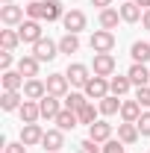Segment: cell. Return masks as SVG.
Returning <instances> with one entry per match:
<instances>
[{
    "label": "cell",
    "instance_id": "39",
    "mask_svg": "<svg viewBox=\"0 0 150 153\" xmlns=\"http://www.w3.org/2000/svg\"><path fill=\"white\" fill-rule=\"evenodd\" d=\"M6 153H27V144L24 141H12V144H6Z\"/></svg>",
    "mask_w": 150,
    "mask_h": 153
},
{
    "label": "cell",
    "instance_id": "27",
    "mask_svg": "<svg viewBox=\"0 0 150 153\" xmlns=\"http://www.w3.org/2000/svg\"><path fill=\"white\" fill-rule=\"evenodd\" d=\"M62 18H65L62 3H59V0H44V21L50 24V21H62Z\"/></svg>",
    "mask_w": 150,
    "mask_h": 153
},
{
    "label": "cell",
    "instance_id": "17",
    "mask_svg": "<svg viewBox=\"0 0 150 153\" xmlns=\"http://www.w3.org/2000/svg\"><path fill=\"white\" fill-rule=\"evenodd\" d=\"M127 76H130L132 85H150V71H147V65H138V62H132V68L127 71Z\"/></svg>",
    "mask_w": 150,
    "mask_h": 153
},
{
    "label": "cell",
    "instance_id": "28",
    "mask_svg": "<svg viewBox=\"0 0 150 153\" xmlns=\"http://www.w3.org/2000/svg\"><path fill=\"white\" fill-rule=\"evenodd\" d=\"M79 50V36L76 33H65L59 38V53H76Z\"/></svg>",
    "mask_w": 150,
    "mask_h": 153
},
{
    "label": "cell",
    "instance_id": "30",
    "mask_svg": "<svg viewBox=\"0 0 150 153\" xmlns=\"http://www.w3.org/2000/svg\"><path fill=\"white\" fill-rule=\"evenodd\" d=\"M18 41H21V36L15 30H0V44H3V50H15Z\"/></svg>",
    "mask_w": 150,
    "mask_h": 153
},
{
    "label": "cell",
    "instance_id": "44",
    "mask_svg": "<svg viewBox=\"0 0 150 153\" xmlns=\"http://www.w3.org/2000/svg\"><path fill=\"white\" fill-rule=\"evenodd\" d=\"M53 153H62V150H53Z\"/></svg>",
    "mask_w": 150,
    "mask_h": 153
},
{
    "label": "cell",
    "instance_id": "22",
    "mask_svg": "<svg viewBox=\"0 0 150 153\" xmlns=\"http://www.w3.org/2000/svg\"><path fill=\"white\" fill-rule=\"evenodd\" d=\"M121 103H124V100H118L115 94H106L100 103H97V109H100L103 118H109V115H118V112H121Z\"/></svg>",
    "mask_w": 150,
    "mask_h": 153
},
{
    "label": "cell",
    "instance_id": "11",
    "mask_svg": "<svg viewBox=\"0 0 150 153\" xmlns=\"http://www.w3.org/2000/svg\"><path fill=\"white\" fill-rule=\"evenodd\" d=\"M41 138H44V130H41L38 124H24V127H21V141H24L27 147L41 144Z\"/></svg>",
    "mask_w": 150,
    "mask_h": 153
},
{
    "label": "cell",
    "instance_id": "19",
    "mask_svg": "<svg viewBox=\"0 0 150 153\" xmlns=\"http://www.w3.org/2000/svg\"><path fill=\"white\" fill-rule=\"evenodd\" d=\"M121 118H124L127 124H135V121L141 118V103H138V100H124V103H121Z\"/></svg>",
    "mask_w": 150,
    "mask_h": 153
},
{
    "label": "cell",
    "instance_id": "2",
    "mask_svg": "<svg viewBox=\"0 0 150 153\" xmlns=\"http://www.w3.org/2000/svg\"><path fill=\"white\" fill-rule=\"evenodd\" d=\"M82 94L91 97V100H103V97L109 94V79H106V76H91V79L85 82Z\"/></svg>",
    "mask_w": 150,
    "mask_h": 153
},
{
    "label": "cell",
    "instance_id": "31",
    "mask_svg": "<svg viewBox=\"0 0 150 153\" xmlns=\"http://www.w3.org/2000/svg\"><path fill=\"white\" fill-rule=\"evenodd\" d=\"M85 103H88V100H85V94H79V91H71V94H65V109H74V112H79Z\"/></svg>",
    "mask_w": 150,
    "mask_h": 153
},
{
    "label": "cell",
    "instance_id": "35",
    "mask_svg": "<svg viewBox=\"0 0 150 153\" xmlns=\"http://www.w3.org/2000/svg\"><path fill=\"white\" fill-rule=\"evenodd\" d=\"M103 153H124V141L121 138H109L103 144Z\"/></svg>",
    "mask_w": 150,
    "mask_h": 153
},
{
    "label": "cell",
    "instance_id": "18",
    "mask_svg": "<svg viewBox=\"0 0 150 153\" xmlns=\"http://www.w3.org/2000/svg\"><path fill=\"white\" fill-rule=\"evenodd\" d=\"M24 100H27L24 91H3V94H0V106H3L6 112H15V109H21Z\"/></svg>",
    "mask_w": 150,
    "mask_h": 153
},
{
    "label": "cell",
    "instance_id": "15",
    "mask_svg": "<svg viewBox=\"0 0 150 153\" xmlns=\"http://www.w3.org/2000/svg\"><path fill=\"white\" fill-rule=\"evenodd\" d=\"M118 12H121V21H127V24H135V21H141V15H144L135 0H124L118 6Z\"/></svg>",
    "mask_w": 150,
    "mask_h": 153
},
{
    "label": "cell",
    "instance_id": "24",
    "mask_svg": "<svg viewBox=\"0 0 150 153\" xmlns=\"http://www.w3.org/2000/svg\"><path fill=\"white\" fill-rule=\"evenodd\" d=\"M21 88H24L21 71H3V91H21Z\"/></svg>",
    "mask_w": 150,
    "mask_h": 153
},
{
    "label": "cell",
    "instance_id": "37",
    "mask_svg": "<svg viewBox=\"0 0 150 153\" xmlns=\"http://www.w3.org/2000/svg\"><path fill=\"white\" fill-rule=\"evenodd\" d=\"M135 100H138L141 106H150V85H138V91H135Z\"/></svg>",
    "mask_w": 150,
    "mask_h": 153
},
{
    "label": "cell",
    "instance_id": "25",
    "mask_svg": "<svg viewBox=\"0 0 150 153\" xmlns=\"http://www.w3.org/2000/svg\"><path fill=\"white\" fill-rule=\"evenodd\" d=\"M100 30H115V27H118V21H121V12H118V9H112V6H109V9H100Z\"/></svg>",
    "mask_w": 150,
    "mask_h": 153
},
{
    "label": "cell",
    "instance_id": "20",
    "mask_svg": "<svg viewBox=\"0 0 150 153\" xmlns=\"http://www.w3.org/2000/svg\"><path fill=\"white\" fill-rule=\"evenodd\" d=\"M76 124H79V115H76L74 109H62V112L56 115V127L62 130V133H68V130H74Z\"/></svg>",
    "mask_w": 150,
    "mask_h": 153
},
{
    "label": "cell",
    "instance_id": "12",
    "mask_svg": "<svg viewBox=\"0 0 150 153\" xmlns=\"http://www.w3.org/2000/svg\"><path fill=\"white\" fill-rule=\"evenodd\" d=\"M68 76L65 74H50L47 76V94H53V97H65L68 94Z\"/></svg>",
    "mask_w": 150,
    "mask_h": 153
},
{
    "label": "cell",
    "instance_id": "32",
    "mask_svg": "<svg viewBox=\"0 0 150 153\" xmlns=\"http://www.w3.org/2000/svg\"><path fill=\"white\" fill-rule=\"evenodd\" d=\"M97 112H100V109H94V103H85V106H82V109H79V124H88V127H91L94 121H97Z\"/></svg>",
    "mask_w": 150,
    "mask_h": 153
},
{
    "label": "cell",
    "instance_id": "9",
    "mask_svg": "<svg viewBox=\"0 0 150 153\" xmlns=\"http://www.w3.org/2000/svg\"><path fill=\"white\" fill-rule=\"evenodd\" d=\"M65 76H68V82H71V85H79V88H85V82L91 79V76H88V68H85V65H79V62L68 65Z\"/></svg>",
    "mask_w": 150,
    "mask_h": 153
},
{
    "label": "cell",
    "instance_id": "8",
    "mask_svg": "<svg viewBox=\"0 0 150 153\" xmlns=\"http://www.w3.org/2000/svg\"><path fill=\"white\" fill-rule=\"evenodd\" d=\"M62 24H65V30L68 33H82L85 30V12H79V9H71V12H65V18H62Z\"/></svg>",
    "mask_w": 150,
    "mask_h": 153
},
{
    "label": "cell",
    "instance_id": "16",
    "mask_svg": "<svg viewBox=\"0 0 150 153\" xmlns=\"http://www.w3.org/2000/svg\"><path fill=\"white\" fill-rule=\"evenodd\" d=\"M18 112H21V121L24 124H36L38 118H41V106H38V100H24Z\"/></svg>",
    "mask_w": 150,
    "mask_h": 153
},
{
    "label": "cell",
    "instance_id": "34",
    "mask_svg": "<svg viewBox=\"0 0 150 153\" xmlns=\"http://www.w3.org/2000/svg\"><path fill=\"white\" fill-rule=\"evenodd\" d=\"M76 147H79L76 153H103V150H100V144H97L94 138H85V141H79Z\"/></svg>",
    "mask_w": 150,
    "mask_h": 153
},
{
    "label": "cell",
    "instance_id": "6",
    "mask_svg": "<svg viewBox=\"0 0 150 153\" xmlns=\"http://www.w3.org/2000/svg\"><path fill=\"white\" fill-rule=\"evenodd\" d=\"M38 106H41V118H47V121H56V115L65 109V106H62V100L53 97V94H44L41 100H38Z\"/></svg>",
    "mask_w": 150,
    "mask_h": 153
},
{
    "label": "cell",
    "instance_id": "13",
    "mask_svg": "<svg viewBox=\"0 0 150 153\" xmlns=\"http://www.w3.org/2000/svg\"><path fill=\"white\" fill-rule=\"evenodd\" d=\"M41 147H44V150L47 153H53V150H62V147H65V133H62V130H47V133H44V138H41Z\"/></svg>",
    "mask_w": 150,
    "mask_h": 153
},
{
    "label": "cell",
    "instance_id": "42",
    "mask_svg": "<svg viewBox=\"0 0 150 153\" xmlns=\"http://www.w3.org/2000/svg\"><path fill=\"white\" fill-rule=\"evenodd\" d=\"M135 3H138L141 9H150V0H135Z\"/></svg>",
    "mask_w": 150,
    "mask_h": 153
},
{
    "label": "cell",
    "instance_id": "4",
    "mask_svg": "<svg viewBox=\"0 0 150 153\" xmlns=\"http://www.w3.org/2000/svg\"><path fill=\"white\" fill-rule=\"evenodd\" d=\"M18 36H21V41H27V44H36V41H41V24L38 21H33V18H27L24 24H18Z\"/></svg>",
    "mask_w": 150,
    "mask_h": 153
},
{
    "label": "cell",
    "instance_id": "1",
    "mask_svg": "<svg viewBox=\"0 0 150 153\" xmlns=\"http://www.w3.org/2000/svg\"><path fill=\"white\" fill-rule=\"evenodd\" d=\"M33 56H36L38 62H53V59L59 56V41H50V38L36 41V44H33Z\"/></svg>",
    "mask_w": 150,
    "mask_h": 153
},
{
    "label": "cell",
    "instance_id": "38",
    "mask_svg": "<svg viewBox=\"0 0 150 153\" xmlns=\"http://www.w3.org/2000/svg\"><path fill=\"white\" fill-rule=\"evenodd\" d=\"M12 62H15V59H12V50H3V53H0V68H3V71H12Z\"/></svg>",
    "mask_w": 150,
    "mask_h": 153
},
{
    "label": "cell",
    "instance_id": "7",
    "mask_svg": "<svg viewBox=\"0 0 150 153\" xmlns=\"http://www.w3.org/2000/svg\"><path fill=\"white\" fill-rule=\"evenodd\" d=\"M115 74V56L112 53H94V76H112Z\"/></svg>",
    "mask_w": 150,
    "mask_h": 153
},
{
    "label": "cell",
    "instance_id": "29",
    "mask_svg": "<svg viewBox=\"0 0 150 153\" xmlns=\"http://www.w3.org/2000/svg\"><path fill=\"white\" fill-rule=\"evenodd\" d=\"M130 76H112V79H109V91H112L115 97H124L127 94V91H130Z\"/></svg>",
    "mask_w": 150,
    "mask_h": 153
},
{
    "label": "cell",
    "instance_id": "33",
    "mask_svg": "<svg viewBox=\"0 0 150 153\" xmlns=\"http://www.w3.org/2000/svg\"><path fill=\"white\" fill-rule=\"evenodd\" d=\"M27 18H33V21H41V18H44V0H30V6H27Z\"/></svg>",
    "mask_w": 150,
    "mask_h": 153
},
{
    "label": "cell",
    "instance_id": "23",
    "mask_svg": "<svg viewBox=\"0 0 150 153\" xmlns=\"http://www.w3.org/2000/svg\"><path fill=\"white\" fill-rule=\"evenodd\" d=\"M130 56H132V62H138V65H147L150 62V41H135L130 47Z\"/></svg>",
    "mask_w": 150,
    "mask_h": 153
},
{
    "label": "cell",
    "instance_id": "14",
    "mask_svg": "<svg viewBox=\"0 0 150 153\" xmlns=\"http://www.w3.org/2000/svg\"><path fill=\"white\" fill-rule=\"evenodd\" d=\"M88 138H94L97 144H106V141L112 138V124H106V121H94L91 127H88Z\"/></svg>",
    "mask_w": 150,
    "mask_h": 153
},
{
    "label": "cell",
    "instance_id": "36",
    "mask_svg": "<svg viewBox=\"0 0 150 153\" xmlns=\"http://www.w3.org/2000/svg\"><path fill=\"white\" fill-rule=\"evenodd\" d=\"M135 127H138L141 135H150V112H141V118L135 121Z\"/></svg>",
    "mask_w": 150,
    "mask_h": 153
},
{
    "label": "cell",
    "instance_id": "26",
    "mask_svg": "<svg viewBox=\"0 0 150 153\" xmlns=\"http://www.w3.org/2000/svg\"><path fill=\"white\" fill-rule=\"evenodd\" d=\"M138 127H135V124H127V121H124V124H118V138H121V141H124V144H135V141H138Z\"/></svg>",
    "mask_w": 150,
    "mask_h": 153
},
{
    "label": "cell",
    "instance_id": "40",
    "mask_svg": "<svg viewBox=\"0 0 150 153\" xmlns=\"http://www.w3.org/2000/svg\"><path fill=\"white\" fill-rule=\"evenodd\" d=\"M141 24H144V30H150V9H144V15H141Z\"/></svg>",
    "mask_w": 150,
    "mask_h": 153
},
{
    "label": "cell",
    "instance_id": "3",
    "mask_svg": "<svg viewBox=\"0 0 150 153\" xmlns=\"http://www.w3.org/2000/svg\"><path fill=\"white\" fill-rule=\"evenodd\" d=\"M91 50L94 53H112V47H115V36H112V30H97L91 36Z\"/></svg>",
    "mask_w": 150,
    "mask_h": 153
},
{
    "label": "cell",
    "instance_id": "41",
    "mask_svg": "<svg viewBox=\"0 0 150 153\" xmlns=\"http://www.w3.org/2000/svg\"><path fill=\"white\" fill-rule=\"evenodd\" d=\"M94 6H100V9H109V6H112V0H91Z\"/></svg>",
    "mask_w": 150,
    "mask_h": 153
},
{
    "label": "cell",
    "instance_id": "43",
    "mask_svg": "<svg viewBox=\"0 0 150 153\" xmlns=\"http://www.w3.org/2000/svg\"><path fill=\"white\" fill-rule=\"evenodd\" d=\"M3 3H12V0H3Z\"/></svg>",
    "mask_w": 150,
    "mask_h": 153
},
{
    "label": "cell",
    "instance_id": "21",
    "mask_svg": "<svg viewBox=\"0 0 150 153\" xmlns=\"http://www.w3.org/2000/svg\"><path fill=\"white\" fill-rule=\"evenodd\" d=\"M38 62L36 56H21L18 59V71H21V76H27V79H33V76H38Z\"/></svg>",
    "mask_w": 150,
    "mask_h": 153
},
{
    "label": "cell",
    "instance_id": "10",
    "mask_svg": "<svg viewBox=\"0 0 150 153\" xmlns=\"http://www.w3.org/2000/svg\"><path fill=\"white\" fill-rule=\"evenodd\" d=\"M21 91H24L27 100H41V97L47 94V82H41L38 76H33V79H27V82H24V88H21Z\"/></svg>",
    "mask_w": 150,
    "mask_h": 153
},
{
    "label": "cell",
    "instance_id": "5",
    "mask_svg": "<svg viewBox=\"0 0 150 153\" xmlns=\"http://www.w3.org/2000/svg\"><path fill=\"white\" fill-rule=\"evenodd\" d=\"M24 6H15V3H3L0 6V21L6 27H15V24H24Z\"/></svg>",
    "mask_w": 150,
    "mask_h": 153
}]
</instances>
